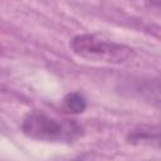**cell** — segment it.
Masks as SVG:
<instances>
[{
    "label": "cell",
    "instance_id": "cell-5",
    "mask_svg": "<svg viewBox=\"0 0 161 161\" xmlns=\"http://www.w3.org/2000/svg\"><path fill=\"white\" fill-rule=\"evenodd\" d=\"M86 107H87V102H86L84 97L78 92L68 93L63 98V108L65 112H68L70 114L82 113L86 109Z\"/></svg>",
    "mask_w": 161,
    "mask_h": 161
},
{
    "label": "cell",
    "instance_id": "cell-3",
    "mask_svg": "<svg viewBox=\"0 0 161 161\" xmlns=\"http://www.w3.org/2000/svg\"><path fill=\"white\" fill-rule=\"evenodd\" d=\"M131 91L143 102L161 109V79H142L132 84Z\"/></svg>",
    "mask_w": 161,
    "mask_h": 161
},
{
    "label": "cell",
    "instance_id": "cell-4",
    "mask_svg": "<svg viewBox=\"0 0 161 161\" xmlns=\"http://www.w3.org/2000/svg\"><path fill=\"white\" fill-rule=\"evenodd\" d=\"M127 141L130 143H142V145H155L161 146V128L158 127H141L133 130L128 136Z\"/></svg>",
    "mask_w": 161,
    "mask_h": 161
},
{
    "label": "cell",
    "instance_id": "cell-1",
    "mask_svg": "<svg viewBox=\"0 0 161 161\" xmlns=\"http://www.w3.org/2000/svg\"><path fill=\"white\" fill-rule=\"evenodd\" d=\"M21 131L33 140L69 143L79 138L84 128L74 119H62L49 116L43 111H31L24 117Z\"/></svg>",
    "mask_w": 161,
    "mask_h": 161
},
{
    "label": "cell",
    "instance_id": "cell-2",
    "mask_svg": "<svg viewBox=\"0 0 161 161\" xmlns=\"http://www.w3.org/2000/svg\"><path fill=\"white\" fill-rule=\"evenodd\" d=\"M72 52L79 58L96 63L121 64L133 57L135 52L128 45L104 39L96 34H78L69 42Z\"/></svg>",
    "mask_w": 161,
    "mask_h": 161
},
{
    "label": "cell",
    "instance_id": "cell-6",
    "mask_svg": "<svg viewBox=\"0 0 161 161\" xmlns=\"http://www.w3.org/2000/svg\"><path fill=\"white\" fill-rule=\"evenodd\" d=\"M145 6L150 11H152V13H155V14L161 16V1H148V3L145 4Z\"/></svg>",
    "mask_w": 161,
    "mask_h": 161
}]
</instances>
